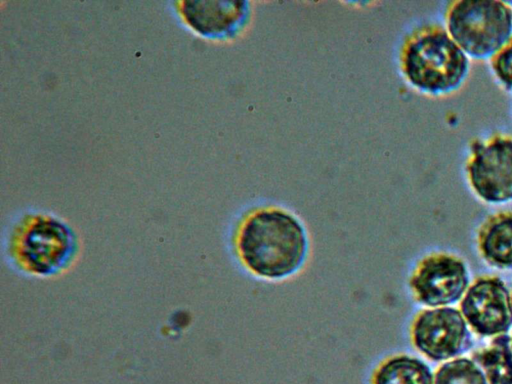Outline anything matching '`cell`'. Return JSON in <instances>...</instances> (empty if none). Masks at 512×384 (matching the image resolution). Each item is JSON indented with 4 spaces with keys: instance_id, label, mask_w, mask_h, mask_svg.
I'll return each instance as SVG.
<instances>
[{
    "instance_id": "obj_1",
    "label": "cell",
    "mask_w": 512,
    "mask_h": 384,
    "mask_svg": "<svg viewBox=\"0 0 512 384\" xmlns=\"http://www.w3.org/2000/svg\"><path fill=\"white\" fill-rule=\"evenodd\" d=\"M236 247L243 264L254 274L280 279L303 264L308 239L301 222L280 208H262L248 215L237 233Z\"/></svg>"
},
{
    "instance_id": "obj_2",
    "label": "cell",
    "mask_w": 512,
    "mask_h": 384,
    "mask_svg": "<svg viewBox=\"0 0 512 384\" xmlns=\"http://www.w3.org/2000/svg\"><path fill=\"white\" fill-rule=\"evenodd\" d=\"M80 244L63 220L49 214H28L10 228L3 243L9 267L25 277L45 279L66 272L77 260Z\"/></svg>"
},
{
    "instance_id": "obj_3",
    "label": "cell",
    "mask_w": 512,
    "mask_h": 384,
    "mask_svg": "<svg viewBox=\"0 0 512 384\" xmlns=\"http://www.w3.org/2000/svg\"><path fill=\"white\" fill-rule=\"evenodd\" d=\"M399 66L405 81L417 91L444 95L463 83L469 71V60L447 29L426 24L405 38Z\"/></svg>"
},
{
    "instance_id": "obj_4",
    "label": "cell",
    "mask_w": 512,
    "mask_h": 384,
    "mask_svg": "<svg viewBox=\"0 0 512 384\" xmlns=\"http://www.w3.org/2000/svg\"><path fill=\"white\" fill-rule=\"evenodd\" d=\"M445 20L452 39L475 59L491 58L512 37V8L502 1H452Z\"/></svg>"
},
{
    "instance_id": "obj_5",
    "label": "cell",
    "mask_w": 512,
    "mask_h": 384,
    "mask_svg": "<svg viewBox=\"0 0 512 384\" xmlns=\"http://www.w3.org/2000/svg\"><path fill=\"white\" fill-rule=\"evenodd\" d=\"M466 173L475 193L489 203L512 200V137L495 134L471 145Z\"/></svg>"
},
{
    "instance_id": "obj_6",
    "label": "cell",
    "mask_w": 512,
    "mask_h": 384,
    "mask_svg": "<svg viewBox=\"0 0 512 384\" xmlns=\"http://www.w3.org/2000/svg\"><path fill=\"white\" fill-rule=\"evenodd\" d=\"M412 339L416 348L434 361L453 358L471 346L462 314L448 307L420 313L412 327Z\"/></svg>"
},
{
    "instance_id": "obj_7",
    "label": "cell",
    "mask_w": 512,
    "mask_h": 384,
    "mask_svg": "<svg viewBox=\"0 0 512 384\" xmlns=\"http://www.w3.org/2000/svg\"><path fill=\"white\" fill-rule=\"evenodd\" d=\"M461 311L472 329L482 336L503 334L512 326L510 294L496 277L478 279L462 300Z\"/></svg>"
},
{
    "instance_id": "obj_8",
    "label": "cell",
    "mask_w": 512,
    "mask_h": 384,
    "mask_svg": "<svg viewBox=\"0 0 512 384\" xmlns=\"http://www.w3.org/2000/svg\"><path fill=\"white\" fill-rule=\"evenodd\" d=\"M179 11L191 30L218 41L237 38L247 29L252 16L248 1H184Z\"/></svg>"
},
{
    "instance_id": "obj_9",
    "label": "cell",
    "mask_w": 512,
    "mask_h": 384,
    "mask_svg": "<svg viewBox=\"0 0 512 384\" xmlns=\"http://www.w3.org/2000/svg\"><path fill=\"white\" fill-rule=\"evenodd\" d=\"M464 263L450 255L438 254L425 258L411 279V287L419 302L441 306L458 301L468 286Z\"/></svg>"
},
{
    "instance_id": "obj_10",
    "label": "cell",
    "mask_w": 512,
    "mask_h": 384,
    "mask_svg": "<svg viewBox=\"0 0 512 384\" xmlns=\"http://www.w3.org/2000/svg\"><path fill=\"white\" fill-rule=\"evenodd\" d=\"M479 247L494 266L512 268V212L490 217L479 232Z\"/></svg>"
},
{
    "instance_id": "obj_11",
    "label": "cell",
    "mask_w": 512,
    "mask_h": 384,
    "mask_svg": "<svg viewBox=\"0 0 512 384\" xmlns=\"http://www.w3.org/2000/svg\"><path fill=\"white\" fill-rule=\"evenodd\" d=\"M373 384H433V375L421 360L402 355L385 361L376 371Z\"/></svg>"
},
{
    "instance_id": "obj_12",
    "label": "cell",
    "mask_w": 512,
    "mask_h": 384,
    "mask_svg": "<svg viewBox=\"0 0 512 384\" xmlns=\"http://www.w3.org/2000/svg\"><path fill=\"white\" fill-rule=\"evenodd\" d=\"M510 341L507 334H501L488 348L473 354V359L485 370L490 384H512Z\"/></svg>"
},
{
    "instance_id": "obj_13",
    "label": "cell",
    "mask_w": 512,
    "mask_h": 384,
    "mask_svg": "<svg viewBox=\"0 0 512 384\" xmlns=\"http://www.w3.org/2000/svg\"><path fill=\"white\" fill-rule=\"evenodd\" d=\"M435 384H488L474 361L459 358L443 364L436 373Z\"/></svg>"
},
{
    "instance_id": "obj_14",
    "label": "cell",
    "mask_w": 512,
    "mask_h": 384,
    "mask_svg": "<svg viewBox=\"0 0 512 384\" xmlns=\"http://www.w3.org/2000/svg\"><path fill=\"white\" fill-rule=\"evenodd\" d=\"M491 69L498 81L512 90V37L490 58Z\"/></svg>"
}]
</instances>
